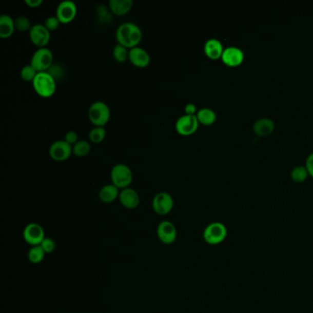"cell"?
<instances>
[{
    "label": "cell",
    "mask_w": 313,
    "mask_h": 313,
    "mask_svg": "<svg viewBox=\"0 0 313 313\" xmlns=\"http://www.w3.org/2000/svg\"><path fill=\"white\" fill-rule=\"evenodd\" d=\"M143 38V32L138 25L132 22H125L118 27L116 40L118 44L126 48L137 47Z\"/></svg>",
    "instance_id": "obj_1"
},
{
    "label": "cell",
    "mask_w": 313,
    "mask_h": 313,
    "mask_svg": "<svg viewBox=\"0 0 313 313\" xmlns=\"http://www.w3.org/2000/svg\"><path fill=\"white\" fill-rule=\"evenodd\" d=\"M32 86L35 92L42 97H51L56 91V80L49 72H40Z\"/></svg>",
    "instance_id": "obj_2"
},
{
    "label": "cell",
    "mask_w": 313,
    "mask_h": 313,
    "mask_svg": "<svg viewBox=\"0 0 313 313\" xmlns=\"http://www.w3.org/2000/svg\"><path fill=\"white\" fill-rule=\"evenodd\" d=\"M110 179L114 186L119 189H124L130 187L132 180L133 174L131 168L124 164H118L114 165L110 172Z\"/></svg>",
    "instance_id": "obj_3"
},
{
    "label": "cell",
    "mask_w": 313,
    "mask_h": 313,
    "mask_svg": "<svg viewBox=\"0 0 313 313\" xmlns=\"http://www.w3.org/2000/svg\"><path fill=\"white\" fill-rule=\"evenodd\" d=\"M89 121L95 126L104 127L110 118V109L103 101H96L92 103L88 109Z\"/></svg>",
    "instance_id": "obj_4"
},
{
    "label": "cell",
    "mask_w": 313,
    "mask_h": 313,
    "mask_svg": "<svg viewBox=\"0 0 313 313\" xmlns=\"http://www.w3.org/2000/svg\"><path fill=\"white\" fill-rule=\"evenodd\" d=\"M53 54L50 49L39 48L31 57V65L38 73L47 72L52 66Z\"/></svg>",
    "instance_id": "obj_5"
},
{
    "label": "cell",
    "mask_w": 313,
    "mask_h": 313,
    "mask_svg": "<svg viewBox=\"0 0 313 313\" xmlns=\"http://www.w3.org/2000/svg\"><path fill=\"white\" fill-rule=\"evenodd\" d=\"M204 240L209 244H222L227 237V228L222 222H212L206 227L203 232Z\"/></svg>",
    "instance_id": "obj_6"
},
{
    "label": "cell",
    "mask_w": 313,
    "mask_h": 313,
    "mask_svg": "<svg viewBox=\"0 0 313 313\" xmlns=\"http://www.w3.org/2000/svg\"><path fill=\"white\" fill-rule=\"evenodd\" d=\"M73 153V146L66 143L65 140H58L52 143L49 148V154L54 161L63 162L67 160Z\"/></svg>",
    "instance_id": "obj_7"
},
{
    "label": "cell",
    "mask_w": 313,
    "mask_h": 313,
    "mask_svg": "<svg viewBox=\"0 0 313 313\" xmlns=\"http://www.w3.org/2000/svg\"><path fill=\"white\" fill-rule=\"evenodd\" d=\"M200 122L196 115H183L178 119L175 122V130L179 134L183 136H189L196 132L199 128Z\"/></svg>",
    "instance_id": "obj_8"
},
{
    "label": "cell",
    "mask_w": 313,
    "mask_h": 313,
    "mask_svg": "<svg viewBox=\"0 0 313 313\" xmlns=\"http://www.w3.org/2000/svg\"><path fill=\"white\" fill-rule=\"evenodd\" d=\"M77 14V8L74 1L64 0L57 6L56 16L63 24L73 22Z\"/></svg>",
    "instance_id": "obj_9"
},
{
    "label": "cell",
    "mask_w": 313,
    "mask_h": 313,
    "mask_svg": "<svg viewBox=\"0 0 313 313\" xmlns=\"http://www.w3.org/2000/svg\"><path fill=\"white\" fill-rule=\"evenodd\" d=\"M174 208V200L169 193L160 192L152 200V209L159 215H166Z\"/></svg>",
    "instance_id": "obj_10"
},
{
    "label": "cell",
    "mask_w": 313,
    "mask_h": 313,
    "mask_svg": "<svg viewBox=\"0 0 313 313\" xmlns=\"http://www.w3.org/2000/svg\"><path fill=\"white\" fill-rule=\"evenodd\" d=\"M30 39L35 46L39 48H44L50 43L51 31L44 24H35L30 31Z\"/></svg>",
    "instance_id": "obj_11"
},
{
    "label": "cell",
    "mask_w": 313,
    "mask_h": 313,
    "mask_svg": "<svg viewBox=\"0 0 313 313\" xmlns=\"http://www.w3.org/2000/svg\"><path fill=\"white\" fill-rule=\"evenodd\" d=\"M23 237L32 246L40 245L45 238L44 228L38 223H30L24 229Z\"/></svg>",
    "instance_id": "obj_12"
},
{
    "label": "cell",
    "mask_w": 313,
    "mask_h": 313,
    "mask_svg": "<svg viewBox=\"0 0 313 313\" xmlns=\"http://www.w3.org/2000/svg\"><path fill=\"white\" fill-rule=\"evenodd\" d=\"M177 228L174 224L168 221L160 222L157 228V235L162 243L171 244L177 239Z\"/></svg>",
    "instance_id": "obj_13"
},
{
    "label": "cell",
    "mask_w": 313,
    "mask_h": 313,
    "mask_svg": "<svg viewBox=\"0 0 313 313\" xmlns=\"http://www.w3.org/2000/svg\"><path fill=\"white\" fill-rule=\"evenodd\" d=\"M244 53L242 49L236 46H229L222 52V60L229 66H238L244 62Z\"/></svg>",
    "instance_id": "obj_14"
},
{
    "label": "cell",
    "mask_w": 313,
    "mask_h": 313,
    "mask_svg": "<svg viewBox=\"0 0 313 313\" xmlns=\"http://www.w3.org/2000/svg\"><path fill=\"white\" fill-rule=\"evenodd\" d=\"M129 60L131 64L139 68H145L149 66L151 58L148 52L139 46L130 49L129 51Z\"/></svg>",
    "instance_id": "obj_15"
},
{
    "label": "cell",
    "mask_w": 313,
    "mask_h": 313,
    "mask_svg": "<svg viewBox=\"0 0 313 313\" xmlns=\"http://www.w3.org/2000/svg\"><path fill=\"white\" fill-rule=\"evenodd\" d=\"M119 200L123 207L129 209H135L140 204L139 194L135 189L131 187L122 189V191L120 192Z\"/></svg>",
    "instance_id": "obj_16"
},
{
    "label": "cell",
    "mask_w": 313,
    "mask_h": 313,
    "mask_svg": "<svg viewBox=\"0 0 313 313\" xmlns=\"http://www.w3.org/2000/svg\"><path fill=\"white\" fill-rule=\"evenodd\" d=\"M224 51L222 44L218 39L211 38L208 40L204 45V52L206 55L212 59L216 60L219 59L220 57L222 58V52Z\"/></svg>",
    "instance_id": "obj_17"
},
{
    "label": "cell",
    "mask_w": 313,
    "mask_h": 313,
    "mask_svg": "<svg viewBox=\"0 0 313 313\" xmlns=\"http://www.w3.org/2000/svg\"><path fill=\"white\" fill-rule=\"evenodd\" d=\"M252 130L259 136H266L274 131L275 123L269 118H260L255 122Z\"/></svg>",
    "instance_id": "obj_18"
},
{
    "label": "cell",
    "mask_w": 313,
    "mask_h": 313,
    "mask_svg": "<svg viewBox=\"0 0 313 313\" xmlns=\"http://www.w3.org/2000/svg\"><path fill=\"white\" fill-rule=\"evenodd\" d=\"M109 9L111 10V12L122 17L129 13L132 9L133 6V1L132 0H110L109 1Z\"/></svg>",
    "instance_id": "obj_19"
},
{
    "label": "cell",
    "mask_w": 313,
    "mask_h": 313,
    "mask_svg": "<svg viewBox=\"0 0 313 313\" xmlns=\"http://www.w3.org/2000/svg\"><path fill=\"white\" fill-rule=\"evenodd\" d=\"M15 21L9 15H2L0 17V37L2 39H8L15 31Z\"/></svg>",
    "instance_id": "obj_20"
},
{
    "label": "cell",
    "mask_w": 313,
    "mask_h": 313,
    "mask_svg": "<svg viewBox=\"0 0 313 313\" xmlns=\"http://www.w3.org/2000/svg\"><path fill=\"white\" fill-rule=\"evenodd\" d=\"M120 189L113 184L106 185L100 189V199L104 203H111L120 196Z\"/></svg>",
    "instance_id": "obj_21"
},
{
    "label": "cell",
    "mask_w": 313,
    "mask_h": 313,
    "mask_svg": "<svg viewBox=\"0 0 313 313\" xmlns=\"http://www.w3.org/2000/svg\"><path fill=\"white\" fill-rule=\"evenodd\" d=\"M198 121L203 125H211L213 124L216 121V113L213 109H209V108H202L199 109L196 114Z\"/></svg>",
    "instance_id": "obj_22"
},
{
    "label": "cell",
    "mask_w": 313,
    "mask_h": 313,
    "mask_svg": "<svg viewBox=\"0 0 313 313\" xmlns=\"http://www.w3.org/2000/svg\"><path fill=\"white\" fill-rule=\"evenodd\" d=\"M91 151V145L86 140H79L76 144L73 145V153L75 156H87Z\"/></svg>",
    "instance_id": "obj_23"
},
{
    "label": "cell",
    "mask_w": 313,
    "mask_h": 313,
    "mask_svg": "<svg viewBox=\"0 0 313 313\" xmlns=\"http://www.w3.org/2000/svg\"><path fill=\"white\" fill-rule=\"evenodd\" d=\"M309 171L307 169L306 165H298L295 166L290 172L291 179L296 182H302L305 179H307L309 175Z\"/></svg>",
    "instance_id": "obj_24"
},
{
    "label": "cell",
    "mask_w": 313,
    "mask_h": 313,
    "mask_svg": "<svg viewBox=\"0 0 313 313\" xmlns=\"http://www.w3.org/2000/svg\"><path fill=\"white\" fill-rule=\"evenodd\" d=\"M44 255H45V252H44V249L41 245H37V246H33L29 251L28 258L32 264H39L44 260Z\"/></svg>",
    "instance_id": "obj_25"
},
{
    "label": "cell",
    "mask_w": 313,
    "mask_h": 313,
    "mask_svg": "<svg viewBox=\"0 0 313 313\" xmlns=\"http://www.w3.org/2000/svg\"><path fill=\"white\" fill-rule=\"evenodd\" d=\"M106 137V129L104 127L95 126L89 132V139L94 144H100Z\"/></svg>",
    "instance_id": "obj_26"
},
{
    "label": "cell",
    "mask_w": 313,
    "mask_h": 313,
    "mask_svg": "<svg viewBox=\"0 0 313 313\" xmlns=\"http://www.w3.org/2000/svg\"><path fill=\"white\" fill-rule=\"evenodd\" d=\"M129 51L128 48L118 44L113 49V57L115 61L118 63H124L129 59Z\"/></svg>",
    "instance_id": "obj_27"
},
{
    "label": "cell",
    "mask_w": 313,
    "mask_h": 313,
    "mask_svg": "<svg viewBox=\"0 0 313 313\" xmlns=\"http://www.w3.org/2000/svg\"><path fill=\"white\" fill-rule=\"evenodd\" d=\"M38 72L33 68V66H31V64L23 66L21 71V76L26 82H33Z\"/></svg>",
    "instance_id": "obj_28"
},
{
    "label": "cell",
    "mask_w": 313,
    "mask_h": 313,
    "mask_svg": "<svg viewBox=\"0 0 313 313\" xmlns=\"http://www.w3.org/2000/svg\"><path fill=\"white\" fill-rule=\"evenodd\" d=\"M15 27L18 31H30L32 28L31 21L24 16H19L15 19Z\"/></svg>",
    "instance_id": "obj_29"
},
{
    "label": "cell",
    "mask_w": 313,
    "mask_h": 313,
    "mask_svg": "<svg viewBox=\"0 0 313 313\" xmlns=\"http://www.w3.org/2000/svg\"><path fill=\"white\" fill-rule=\"evenodd\" d=\"M60 24H61V22L58 19L56 16H51V17H47V19L44 22V25L50 31L57 30L58 27L60 26Z\"/></svg>",
    "instance_id": "obj_30"
},
{
    "label": "cell",
    "mask_w": 313,
    "mask_h": 313,
    "mask_svg": "<svg viewBox=\"0 0 313 313\" xmlns=\"http://www.w3.org/2000/svg\"><path fill=\"white\" fill-rule=\"evenodd\" d=\"M40 245L44 249L45 253H51L55 249V243L52 238H46L45 237Z\"/></svg>",
    "instance_id": "obj_31"
},
{
    "label": "cell",
    "mask_w": 313,
    "mask_h": 313,
    "mask_svg": "<svg viewBox=\"0 0 313 313\" xmlns=\"http://www.w3.org/2000/svg\"><path fill=\"white\" fill-rule=\"evenodd\" d=\"M65 141L73 146L79 141V134L74 131H68V132H66V136H65Z\"/></svg>",
    "instance_id": "obj_32"
},
{
    "label": "cell",
    "mask_w": 313,
    "mask_h": 313,
    "mask_svg": "<svg viewBox=\"0 0 313 313\" xmlns=\"http://www.w3.org/2000/svg\"><path fill=\"white\" fill-rule=\"evenodd\" d=\"M306 167L309 171V174L313 177V152L309 153V156L307 157L306 160Z\"/></svg>",
    "instance_id": "obj_33"
},
{
    "label": "cell",
    "mask_w": 313,
    "mask_h": 313,
    "mask_svg": "<svg viewBox=\"0 0 313 313\" xmlns=\"http://www.w3.org/2000/svg\"><path fill=\"white\" fill-rule=\"evenodd\" d=\"M185 112L187 115H196L198 112L196 105L193 104V103H187L185 107Z\"/></svg>",
    "instance_id": "obj_34"
},
{
    "label": "cell",
    "mask_w": 313,
    "mask_h": 313,
    "mask_svg": "<svg viewBox=\"0 0 313 313\" xmlns=\"http://www.w3.org/2000/svg\"><path fill=\"white\" fill-rule=\"evenodd\" d=\"M25 3L31 9H36V8H39L40 6L44 3V1L43 0H25Z\"/></svg>",
    "instance_id": "obj_35"
}]
</instances>
